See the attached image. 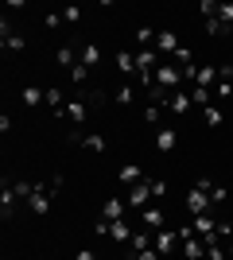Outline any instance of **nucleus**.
I'll return each instance as SVG.
<instances>
[{
  "mask_svg": "<svg viewBox=\"0 0 233 260\" xmlns=\"http://www.w3.org/2000/svg\"><path fill=\"white\" fill-rule=\"evenodd\" d=\"M152 241H155V237H148V233H132V241H128L132 256H136V252H144V249H152Z\"/></svg>",
  "mask_w": 233,
  "mask_h": 260,
  "instance_id": "a878e982",
  "label": "nucleus"
},
{
  "mask_svg": "<svg viewBox=\"0 0 233 260\" xmlns=\"http://www.w3.org/2000/svg\"><path fill=\"white\" fill-rule=\"evenodd\" d=\"M89 101L86 98H70L66 101V109H62V117H70V120H74V124H86V117H89Z\"/></svg>",
  "mask_w": 233,
  "mask_h": 260,
  "instance_id": "6e6552de",
  "label": "nucleus"
},
{
  "mask_svg": "<svg viewBox=\"0 0 233 260\" xmlns=\"http://www.w3.org/2000/svg\"><path fill=\"white\" fill-rule=\"evenodd\" d=\"M144 120L148 124H159V105H144Z\"/></svg>",
  "mask_w": 233,
  "mask_h": 260,
  "instance_id": "58836bf2",
  "label": "nucleus"
},
{
  "mask_svg": "<svg viewBox=\"0 0 233 260\" xmlns=\"http://www.w3.org/2000/svg\"><path fill=\"white\" fill-rule=\"evenodd\" d=\"M218 20H222L225 27H233V4H218Z\"/></svg>",
  "mask_w": 233,
  "mask_h": 260,
  "instance_id": "72a5a7b5",
  "label": "nucleus"
},
{
  "mask_svg": "<svg viewBox=\"0 0 233 260\" xmlns=\"http://www.w3.org/2000/svg\"><path fill=\"white\" fill-rule=\"evenodd\" d=\"M179 132L175 128H155V152H175Z\"/></svg>",
  "mask_w": 233,
  "mask_h": 260,
  "instance_id": "9d476101",
  "label": "nucleus"
},
{
  "mask_svg": "<svg viewBox=\"0 0 233 260\" xmlns=\"http://www.w3.org/2000/svg\"><path fill=\"white\" fill-rule=\"evenodd\" d=\"M47 27H51V31H55V27H62V23H66V20H62V12H47Z\"/></svg>",
  "mask_w": 233,
  "mask_h": 260,
  "instance_id": "e433bc0d",
  "label": "nucleus"
},
{
  "mask_svg": "<svg viewBox=\"0 0 233 260\" xmlns=\"http://www.w3.org/2000/svg\"><path fill=\"white\" fill-rule=\"evenodd\" d=\"M113 98H117V105H132V98H136V89L128 86V82H124V86H117V93H113Z\"/></svg>",
  "mask_w": 233,
  "mask_h": 260,
  "instance_id": "cd10ccee",
  "label": "nucleus"
},
{
  "mask_svg": "<svg viewBox=\"0 0 233 260\" xmlns=\"http://www.w3.org/2000/svg\"><path fill=\"white\" fill-rule=\"evenodd\" d=\"M229 256H233V241H229Z\"/></svg>",
  "mask_w": 233,
  "mask_h": 260,
  "instance_id": "79ce46f5",
  "label": "nucleus"
},
{
  "mask_svg": "<svg viewBox=\"0 0 233 260\" xmlns=\"http://www.w3.org/2000/svg\"><path fill=\"white\" fill-rule=\"evenodd\" d=\"M74 260H97V252H93V249H82V252H78Z\"/></svg>",
  "mask_w": 233,
  "mask_h": 260,
  "instance_id": "a19ab883",
  "label": "nucleus"
},
{
  "mask_svg": "<svg viewBox=\"0 0 233 260\" xmlns=\"http://www.w3.org/2000/svg\"><path fill=\"white\" fill-rule=\"evenodd\" d=\"M0 35H4V51H23V47H27V39H23L20 31H12V27H8V20L0 23Z\"/></svg>",
  "mask_w": 233,
  "mask_h": 260,
  "instance_id": "9b49d317",
  "label": "nucleus"
},
{
  "mask_svg": "<svg viewBox=\"0 0 233 260\" xmlns=\"http://www.w3.org/2000/svg\"><path fill=\"white\" fill-rule=\"evenodd\" d=\"M89 74H93V70H89V66L82 62V58H78V66L70 70V82H74V86H86V82H89Z\"/></svg>",
  "mask_w": 233,
  "mask_h": 260,
  "instance_id": "393cba45",
  "label": "nucleus"
},
{
  "mask_svg": "<svg viewBox=\"0 0 233 260\" xmlns=\"http://www.w3.org/2000/svg\"><path fill=\"white\" fill-rule=\"evenodd\" d=\"M190 225H194V233H198V237L214 233V229H218V210H210V214H198L194 221H190Z\"/></svg>",
  "mask_w": 233,
  "mask_h": 260,
  "instance_id": "ddd939ff",
  "label": "nucleus"
},
{
  "mask_svg": "<svg viewBox=\"0 0 233 260\" xmlns=\"http://www.w3.org/2000/svg\"><path fill=\"white\" fill-rule=\"evenodd\" d=\"M155 27H140V31H136V43H144V47H155Z\"/></svg>",
  "mask_w": 233,
  "mask_h": 260,
  "instance_id": "7c9ffc66",
  "label": "nucleus"
},
{
  "mask_svg": "<svg viewBox=\"0 0 233 260\" xmlns=\"http://www.w3.org/2000/svg\"><path fill=\"white\" fill-rule=\"evenodd\" d=\"M124 202H128L132 210H148V202H152V183H148V179H144V183H136Z\"/></svg>",
  "mask_w": 233,
  "mask_h": 260,
  "instance_id": "39448f33",
  "label": "nucleus"
},
{
  "mask_svg": "<svg viewBox=\"0 0 233 260\" xmlns=\"http://www.w3.org/2000/svg\"><path fill=\"white\" fill-rule=\"evenodd\" d=\"M218 82H222V70H218V66H198V70H194V82H190V86H202V89H214L218 86Z\"/></svg>",
  "mask_w": 233,
  "mask_h": 260,
  "instance_id": "423d86ee",
  "label": "nucleus"
},
{
  "mask_svg": "<svg viewBox=\"0 0 233 260\" xmlns=\"http://www.w3.org/2000/svg\"><path fill=\"white\" fill-rule=\"evenodd\" d=\"M70 144H78V148H86V152H93V155H105V148H109L101 132H74Z\"/></svg>",
  "mask_w": 233,
  "mask_h": 260,
  "instance_id": "7ed1b4c3",
  "label": "nucleus"
},
{
  "mask_svg": "<svg viewBox=\"0 0 233 260\" xmlns=\"http://www.w3.org/2000/svg\"><path fill=\"white\" fill-rule=\"evenodd\" d=\"M152 183V198H163L167 194V179H148Z\"/></svg>",
  "mask_w": 233,
  "mask_h": 260,
  "instance_id": "c9c22d12",
  "label": "nucleus"
},
{
  "mask_svg": "<svg viewBox=\"0 0 233 260\" xmlns=\"http://www.w3.org/2000/svg\"><path fill=\"white\" fill-rule=\"evenodd\" d=\"M20 98H23V105H43V101H47V89H39V86H23L20 89Z\"/></svg>",
  "mask_w": 233,
  "mask_h": 260,
  "instance_id": "412c9836",
  "label": "nucleus"
},
{
  "mask_svg": "<svg viewBox=\"0 0 233 260\" xmlns=\"http://www.w3.org/2000/svg\"><path fill=\"white\" fill-rule=\"evenodd\" d=\"M194 186H198V190H206V194H210L214 210H218V206H222V202H225V186H218V183H214V179H198V183H194Z\"/></svg>",
  "mask_w": 233,
  "mask_h": 260,
  "instance_id": "4468645a",
  "label": "nucleus"
},
{
  "mask_svg": "<svg viewBox=\"0 0 233 260\" xmlns=\"http://www.w3.org/2000/svg\"><path fill=\"white\" fill-rule=\"evenodd\" d=\"M183 256H187V260H206V241H202V237L183 241Z\"/></svg>",
  "mask_w": 233,
  "mask_h": 260,
  "instance_id": "6ab92c4d",
  "label": "nucleus"
},
{
  "mask_svg": "<svg viewBox=\"0 0 233 260\" xmlns=\"http://www.w3.org/2000/svg\"><path fill=\"white\" fill-rule=\"evenodd\" d=\"M206 35H229V27L222 20H206Z\"/></svg>",
  "mask_w": 233,
  "mask_h": 260,
  "instance_id": "473e14b6",
  "label": "nucleus"
},
{
  "mask_svg": "<svg viewBox=\"0 0 233 260\" xmlns=\"http://www.w3.org/2000/svg\"><path fill=\"white\" fill-rule=\"evenodd\" d=\"M214 93H218V98H225V101H229V98H233V82H225V78H222V82L214 86Z\"/></svg>",
  "mask_w": 233,
  "mask_h": 260,
  "instance_id": "f704fd0d",
  "label": "nucleus"
},
{
  "mask_svg": "<svg viewBox=\"0 0 233 260\" xmlns=\"http://www.w3.org/2000/svg\"><path fill=\"white\" fill-rule=\"evenodd\" d=\"M175 66H179V70L194 66V54H190V47H179V51H175Z\"/></svg>",
  "mask_w": 233,
  "mask_h": 260,
  "instance_id": "c756f323",
  "label": "nucleus"
},
{
  "mask_svg": "<svg viewBox=\"0 0 233 260\" xmlns=\"http://www.w3.org/2000/svg\"><path fill=\"white\" fill-rule=\"evenodd\" d=\"M179 47H183V43H179V35L175 31H159V35H155V51H159V54H175L179 51Z\"/></svg>",
  "mask_w": 233,
  "mask_h": 260,
  "instance_id": "f3484780",
  "label": "nucleus"
},
{
  "mask_svg": "<svg viewBox=\"0 0 233 260\" xmlns=\"http://www.w3.org/2000/svg\"><path fill=\"white\" fill-rule=\"evenodd\" d=\"M78 54H82V62H86L89 70H97V66H101V58H105L97 43H82V51H78Z\"/></svg>",
  "mask_w": 233,
  "mask_h": 260,
  "instance_id": "a211bd4d",
  "label": "nucleus"
},
{
  "mask_svg": "<svg viewBox=\"0 0 233 260\" xmlns=\"http://www.w3.org/2000/svg\"><path fill=\"white\" fill-rule=\"evenodd\" d=\"M62 20H66V23H78V20H82V8H74V4H70V8H62Z\"/></svg>",
  "mask_w": 233,
  "mask_h": 260,
  "instance_id": "4c0bfd02",
  "label": "nucleus"
},
{
  "mask_svg": "<svg viewBox=\"0 0 233 260\" xmlns=\"http://www.w3.org/2000/svg\"><path fill=\"white\" fill-rule=\"evenodd\" d=\"M124 210H128V202H124V198H109V202L101 206V217H105V221H121Z\"/></svg>",
  "mask_w": 233,
  "mask_h": 260,
  "instance_id": "2eb2a0df",
  "label": "nucleus"
},
{
  "mask_svg": "<svg viewBox=\"0 0 233 260\" xmlns=\"http://www.w3.org/2000/svg\"><path fill=\"white\" fill-rule=\"evenodd\" d=\"M206 260H225V249H222V241H214V245H206Z\"/></svg>",
  "mask_w": 233,
  "mask_h": 260,
  "instance_id": "2f4dec72",
  "label": "nucleus"
},
{
  "mask_svg": "<svg viewBox=\"0 0 233 260\" xmlns=\"http://www.w3.org/2000/svg\"><path fill=\"white\" fill-rule=\"evenodd\" d=\"M78 58H82V54H78L74 47H58V51H55V62L62 66V70H74V66H78Z\"/></svg>",
  "mask_w": 233,
  "mask_h": 260,
  "instance_id": "aec40b11",
  "label": "nucleus"
},
{
  "mask_svg": "<svg viewBox=\"0 0 233 260\" xmlns=\"http://www.w3.org/2000/svg\"><path fill=\"white\" fill-rule=\"evenodd\" d=\"M210 98H214V89H202V86H190V101H194V105H210Z\"/></svg>",
  "mask_w": 233,
  "mask_h": 260,
  "instance_id": "c85d7f7f",
  "label": "nucleus"
},
{
  "mask_svg": "<svg viewBox=\"0 0 233 260\" xmlns=\"http://www.w3.org/2000/svg\"><path fill=\"white\" fill-rule=\"evenodd\" d=\"M187 210H190L194 217H198V214H210V210H214V202H210V194H206V190L190 186V194H187Z\"/></svg>",
  "mask_w": 233,
  "mask_h": 260,
  "instance_id": "20e7f679",
  "label": "nucleus"
},
{
  "mask_svg": "<svg viewBox=\"0 0 233 260\" xmlns=\"http://www.w3.org/2000/svg\"><path fill=\"white\" fill-rule=\"evenodd\" d=\"M190 89H175L171 93V101H167V113H175V117H183V113H190Z\"/></svg>",
  "mask_w": 233,
  "mask_h": 260,
  "instance_id": "1a4fd4ad",
  "label": "nucleus"
},
{
  "mask_svg": "<svg viewBox=\"0 0 233 260\" xmlns=\"http://www.w3.org/2000/svg\"><path fill=\"white\" fill-rule=\"evenodd\" d=\"M113 62H117V70H121V74H136V54L117 51V54H113Z\"/></svg>",
  "mask_w": 233,
  "mask_h": 260,
  "instance_id": "4be33fe9",
  "label": "nucleus"
},
{
  "mask_svg": "<svg viewBox=\"0 0 233 260\" xmlns=\"http://www.w3.org/2000/svg\"><path fill=\"white\" fill-rule=\"evenodd\" d=\"M132 260H163V256H159V252H155V249H144V252H136Z\"/></svg>",
  "mask_w": 233,
  "mask_h": 260,
  "instance_id": "ea45409f",
  "label": "nucleus"
},
{
  "mask_svg": "<svg viewBox=\"0 0 233 260\" xmlns=\"http://www.w3.org/2000/svg\"><path fill=\"white\" fill-rule=\"evenodd\" d=\"M152 249L159 252V256H175V252L183 249V241H179L175 229H159V233H155V241H152Z\"/></svg>",
  "mask_w": 233,
  "mask_h": 260,
  "instance_id": "f03ea898",
  "label": "nucleus"
},
{
  "mask_svg": "<svg viewBox=\"0 0 233 260\" xmlns=\"http://www.w3.org/2000/svg\"><path fill=\"white\" fill-rule=\"evenodd\" d=\"M16 206H20V198H16V190H12V183L4 179V190H0V217L4 221H12V214H16Z\"/></svg>",
  "mask_w": 233,
  "mask_h": 260,
  "instance_id": "0eeeda50",
  "label": "nucleus"
},
{
  "mask_svg": "<svg viewBox=\"0 0 233 260\" xmlns=\"http://www.w3.org/2000/svg\"><path fill=\"white\" fill-rule=\"evenodd\" d=\"M117 179H121L124 186H136V183H144V167H136V163H124L121 171H117Z\"/></svg>",
  "mask_w": 233,
  "mask_h": 260,
  "instance_id": "dca6fc26",
  "label": "nucleus"
},
{
  "mask_svg": "<svg viewBox=\"0 0 233 260\" xmlns=\"http://www.w3.org/2000/svg\"><path fill=\"white\" fill-rule=\"evenodd\" d=\"M202 120H206V124H210V128H218V124H222V109H218V105H206V109H202Z\"/></svg>",
  "mask_w": 233,
  "mask_h": 260,
  "instance_id": "bb28decb",
  "label": "nucleus"
},
{
  "mask_svg": "<svg viewBox=\"0 0 233 260\" xmlns=\"http://www.w3.org/2000/svg\"><path fill=\"white\" fill-rule=\"evenodd\" d=\"M183 70H179L175 62H159V70H155V86H163L167 93H175V89H183Z\"/></svg>",
  "mask_w": 233,
  "mask_h": 260,
  "instance_id": "f257e3e1",
  "label": "nucleus"
},
{
  "mask_svg": "<svg viewBox=\"0 0 233 260\" xmlns=\"http://www.w3.org/2000/svg\"><path fill=\"white\" fill-rule=\"evenodd\" d=\"M47 105H51L58 117H62V109H66V93H62L58 86H51V89H47Z\"/></svg>",
  "mask_w": 233,
  "mask_h": 260,
  "instance_id": "b1692460",
  "label": "nucleus"
},
{
  "mask_svg": "<svg viewBox=\"0 0 233 260\" xmlns=\"http://www.w3.org/2000/svg\"><path fill=\"white\" fill-rule=\"evenodd\" d=\"M109 237L117 241V245H128V241H132V225H128V217H121V221H109Z\"/></svg>",
  "mask_w": 233,
  "mask_h": 260,
  "instance_id": "f8f14e48",
  "label": "nucleus"
},
{
  "mask_svg": "<svg viewBox=\"0 0 233 260\" xmlns=\"http://www.w3.org/2000/svg\"><path fill=\"white\" fill-rule=\"evenodd\" d=\"M140 221H144L148 229H159V225H163V210H159V206H148V210H140Z\"/></svg>",
  "mask_w": 233,
  "mask_h": 260,
  "instance_id": "5701e85b",
  "label": "nucleus"
}]
</instances>
